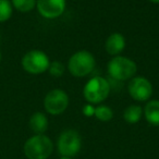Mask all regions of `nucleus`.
<instances>
[{"mask_svg":"<svg viewBox=\"0 0 159 159\" xmlns=\"http://www.w3.org/2000/svg\"><path fill=\"white\" fill-rule=\"evenodd\" d=\"M95 57L89 50H79L70 57L68 62V70L73 76L84 77L91 74L95 69Z\"/></svg>","mask_w":159,"mask_h":159,"instance_id":"obj_3","label":"nucleus"},{"mask_svg":"<svg viewBox=\"0 0 159 159\" xmlns=\"http://www.w3.org/2000/svg\"><path fill=\"white\" fill-rule=\"evenodd\" d=\"M0 62H1V51H0Z\"/></svg>","mask_w":159,"mask_h":159,"instance_id":"obj_21","label":"nucleus"},{"mask_svg":"<svg viewBox=\"0 0 159 159\" xmlns=\"http://www.w3.org/2000/svg\"><path fill=\"white\" fill-rule=\"evenodd\" d=\"M60 159H72L71 157H61Z\"/></svg>","mask_w":159,"mask_h":159,"instance_id":"obj_20","label":"nucleus"},{"mask_svg":"<svg viewBox=\"0 0 159 159\" xmlns=\"http://www.w3.org/2000/svg\"><path fill=\"white\" fill-rule=\"evenodd\" d=\"M13 9L26 13L36 8V0H11Z\"/></svg>","mask_w":159,"mask_h":159,"instance_id":"obj_14","label":"nucleus"},{"mask_svg":"<svg viewBox=\"0 0 159 159\" xmlns=\"http://www.w3.org/2000/svg\"><path fill=\"white\" fill-rule=\"evenodd\" d=\"M66 0H36V9L45 19L53 20L63 14L66 10Z\"/></svg>","mask_w":159,"mask_h":159,"instance_id":"obj_9","label":"nucleus"},{"mask_svg":"<svg viewBox=\"0 0 159 159\" xmlns=\"http://www.w3.org/2000/svg\"><path fill=\"white\" fill-rule=\"evenodd\" d=\"M96 119L102 122H108L112 119L113 117V111L110 107L106 106V105H98L95 108V115Z\"/></svg>","mask_w":159,"mask_h":159,"instance_id":"obj_15","label":"nucleus"},{"mask_svg":"<svg viewBox=\"0 0 159 159\" xmlns=\"http://www.w3.org/2000/svg\"><path fill=\"white\" fill-rule=\"evenodd\" d=\"M52 150V141L45 134L33 135L24 144V154L29 159H47Z\"/></svg>","mask_w":159,"mask_h":159,"instance_id":"obj_2","label":"nucleus"},{"mask_svg":"<svg viewBox=\"0 0 159 159\" xmlns=\"http://www.w3.org/2000/svg\"><path fill=\"white\" fill-rule=\"evenodd\" d=\"M143 113L148 123L154 126H159V100L152 99L147 102Z\"/></svg>","mask_w":159,"mask_h":159,"instance_id":"obj_12","label":"nucleus"},{"mask_svg":"<svg viewBox=\"0 0 159 159\" xmlns=\"http://www.w3.org/2000/svg\"><path fill=\"white\" fill-rule=\"evenodd\" d=\"M13 7L10 0H0V23L6 22L12 16Z\"/></svg>","mask_w":159,"mask_h":159,"instance_id":"obj_16","label":"nucleus"},{"mask_svg":"<svg viewBox=\"0 0 159 159\" xmlns=\"http://www.w3.org/2000/svg\"><path fill=\"white\" fill-rule=\"evenodd\" d=\"M143 116V108L139 105H131L123 111V119L128 123H137L142 119Z\"/></svg>","mask_w":159,"mask_h":159,"instance_id":"obj_13","label":"nucleus"},{"mask_svg":"<svg viewBox=\"0 0 159 159\" xmlns=\"http://www.w3.org/2000/svg\"><path fill=\"white\" fill-rule=\"evenodd\" d=\"M69 106V96L62 89H52L44 98V108L49 115L63 113Z\"/></svg>","mask_w":159,"mask_h":159,"instance_id":"obj_7","label":"nucleus"},{"mask_svg":"<svg viewBox=\"0 0 159 159\" xmlns=\"http://www.w3.org/2000/svg\"><path fill=\"white\" fill-rule=\"evenodd\" d=\"M64 66L60 61H52L50 62L48 68V72L53 77H61L64 73Z\"/></svg>","mask_w":159,"mask_h":159,"instance_id":"obj_17","label":"nucleus"},{"mask_svg":"<svg viewBox=\"0 0 159 159\" xmlns=\"http://www.w3.org/2000/svg\"><path fill=\"white\" fill-rule=\"evenodd\" d=\"M108 74L117 81H129L136 74L137 66L132 59L124 56H115L107 64Z\"/></svg>","mask_w":159,"mask_h":159,"instance_id":"obj_1","label":"nucleus"},{"mask_svg":"<svg viewBox=\"0 0 159 159\" xmlns=\"http://www.w3.org/2000/svg\"><path fill=\"white\" fill-rule=\"evenodd\" d=\"M22 68L30 74H42V73L48 71L50 60L49 57L42 50L33 49L30 50L23 56Z\"/></svg>","mask_w":159,"mask_h":159,"instance_id":"obj_5","label":"nucleus"},{"mask_svg":"<svg viewBox=\"0 0 159 159\" xmlns=\"http://www.w3.org/2000/svg\"><path fill=\"white\" fill-rule=\"evenodd\" d=\"M130 96L136 102H147L152 95V85L144 76H134L128 85Z\"/></svg>","mask_w":159,"mask_h":159,"instance_id":"obj_8","label":"nucleus"},{"mask_svg":"<svg viewBox=\"0 0 159 159\" xmlns=\"http://www.w3.org/2000/svg\"><path fill=\"white\" fill-rule=\"evenodd\" d=\"M110 94V85L105 77L94 76L85 84L83 96L89 104L99 105L108 98Z\"/></svg>","mask_w":159,"mask_h":159,"instance_id":"obj_4","label":"nucleus"},{"mask_svg":"<svg viewBox=\"0 0 159 159\" xmlns=\"http://www.w3.org/2000/svg\"><path fill=\"white\" fill-rule=\"evenodd\" d=\"M58 150L62 155V157H73L79 154L82 139L79 132L75 130H66L60 134L58 139Z\"/></svg>","mask_w":159,"mask_h":159,"instance_id":"obj_6","label":"nucleus"},{"mask_svg":"<svg viewBox=\"0 0 159 159\" xmlns=\"http://www.w3.org/2000/svg\"><path fill=\"white\" fill-rule=\"evenodd\" d=\"M125 37L121 33H112L106 39L105 49L110 56H120L125 48Z\"/></svg>","mask_w":159,"mask_h":159,"instance_id":"obj_10","label":"nucleus"},{"mask_svg":"<svg viewBox=\"0 0 159 159\" xmlns=\"http://www.w3.org/2000/svg\"><path fill=\"white\" fill-rule=\"evenodd\" d=\"M150 2H152V3H156V5H158L159 3V0H149Z\"/></svg>","mask_w":159,"mask_h":159,"instance_id":"obj_19","label":"nucleus"},{"mask_svg":"<svg viewBox=\"0 0 159 159\" xmlns=\"http://www.w3.org/2000/svg\"><path fill=\"white\" fill-rule=\"evenodd\" d=\"M30 128L35 134H44L48 129V118L44 112H35L30 118Z\"/></svg>","mask_w":159,"mask_h":159,"instance_id":"obj_11","label":"nucleus"},{"mask_svg":"<svg viewBox=\"0 0 159 159\" xmlns=\"http://www.w3.org/2000/svg\"><path fill=\"white\" fill-rule=\"evenodd\" d=\"M95 108L96 107H94V105H92V104L84 105L82 108L83 115H84L85 117H93V116L95 115Z\"/></svg>","mask_w":159,"mask_h":159,"instance_id":"obj_18","label":"nucleus"}]
</instances>
